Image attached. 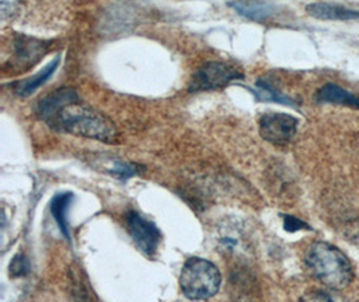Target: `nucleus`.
I'll list each match as a JSON object with an SVG mask.
<instances>
[{"label":"nucleus","instance_id":"obj_1","mask_svg":"<svg viewBox=\"0 0 359 302\" xmlns=\"http://www.w3.org/2000/svg\"><path fill=\"white\" fill-rule=\"evenodd\" d=\"M46 124L54 130L102 143H114L117 139L114 123L102 113L82 104L80 98L64 104L51 114Z\"/></svg>","mask_w":359,"mask_h":302},{"label":"nucleus","instance_id":"obj_2","mask_svg":"<svg viewBox=\"0 0 359 302\" xmlns=\"http://www.w3.org/2000/svg\"><path fill=\"white\" fill-rule=\"evenodd\" d=\"M311 274L332 290H342L353 280V268L342 252L326 242H316L306 253Z\"/></svg>","mask_w":359,"mask_h":302},{"label":"nucleus","instance_id":"obj_3","mask_svg":"<svg viewBox=\"0 0 359 302\" xmlns=\"http://www.w3.org/2000/svg\"><path fill=\"white\" fill-rule=\"evenodd\" d=\"M221 273L208 259L190 258L180 273L182 293L193 301H205L214 297L221 287Z\"/></svg>","mask_w":359,"mask_h":302},{"label":"nucleus","instance_id":"obj_4","mask_svg":"<svg viewBox=\"0 0 359 302\" xmlns=\"http://www.w3.org/2000/svg\"><path fill=\"white\" fill-rule=\"evenodd\" d=\"M244 78V74L234 66L224 62H208L202 64L193 74L189 83V92L198 93L214 89H222L233 81Z\"/></svg>","mask_w":359,"mask_h":302},{"label":"nucleus","instance_id":"obj_5","mask_svg":"<svg viewBox=\"0 0 359 302\" xmlns=\"http://www.w3.org/2000/svg\"><path fill=\"white\" fill-rule=\"evenodd\" d=\"M297 124L296 117L285 113H265L259 120L262 139L276 145L290 143L297 130Z\"/></svg>","mask_w":359,"mask_h":302},{"label":"nucleus","instance_id":"obj_6","mask_svg":"<svg viewBox=\"0 0 359 302\" xmlns=\"http://www.w3.org/2000/svg\"><path fill=\"white\" fill-rule=\"evenodd\" d=\"M127 227L132 240L142 253L148 256H152L156 253L162 234L154 223L137 212H130L127 218Z\"/></svg>","mask_w":359,"mask_h":302},{"label":"nucleus","instance_id":"obj_7","mask_svg":"<svg viewBox=\"0 0 359 302\" xmlns=\"http://www.w3.org/2000/svg\"><path fill=\"white\" fill-rule=\"evenodd\" d=\"M69 293L73 302H96L93 290L88 282L85 273L79 265H73L69 273Z\"/></svg>","mask_w":359,"mask_h":302},{"label":"nucleus","instance_id":"obj_8","mask_svg":"<svg viewBox=\"0 0 359 302\" xmlns=\"http://www.w3.org/2000/svg\"><path fill=\"white\" fill-rule=\"evenodd\" d=\"M307 13L316 19L323 20H351L359 19V11L350 10L339 4L331 3H312L306 7Z\"/></svg>","mask_w":359,"mask_h":302},{"label":"nucleus","instance_id":"obj_9","mask_svg":"<svg viewBox=\"0 0 359 302\" xmlns=\"http://www.w3.org/2000/svg\"><path fill=\"white\" fill-rule=\"evenodd\" d=\"M74 98H79V95L74 89L61 88L39 101V104L36 107V114L41 120H43L46 123L54 111H58L64 104L74 99Z\"/></svg>","mask_w":359,"mask_h":302},{"label":"nucleus","instance_id":"obj_10","mask_svg":"<svg viewBox=\"0 0 359 302\" xmlns=\"http://www.w3.org/2000/svg\"><path fill=\"white\" fill-rule=\"evenodd\" d=\"M48 45L29 36H17L15 39V58L19 64H32L46 53Z\"/></svg>","mask_w":359,"mask_h":302},{"label":"nucleus","instance_id":"obj_11","mask_svg":"<svg viewBox=\"0 0 359 302\" xmlns=\"http://www.w3.org/2000/svg\"><path fill=\"white\" fill-rule=\"evenodd\" d=\"M60 61H61V57L58 55V57H55V60H53L48 66H45L39 73H36L33 77L19 81L18 83H15L14 89H15L17 96L26 98V97L32 96L33 93H35L43 83H46L50 80V77L57 70Z\"/></svg>","mask_w":359,"mask_h":302},{"label":"nucleus","instance_id":"obj_12","mask_svg":"<svg viewBox=\"0 0 359 302\" xmlns=\"http://www.w3.org/2000/svg\"><path fill=\"white\" fill-rule=\"evenodd\" d=\"M229 7L234 8L240 15L252 20H264L276 10L275 4L265 1H231L229 3Z\"/></svg>","mask_w":359,"mask_h":302},{"label":"nucleus","instance_id":"obj_13","mask_svg":"<svg viewBox=\"0 0 359 302\" xmlns=\"http://www.w3.org/2000/svg\"><path fill=\"white\" fill-rule=\"evenodd\" d=\"M316 99L320 102H334V104H342L347 107L359 108V99L357 97L346 92L341 86H337L332 83H328L323 88H320V90L316 95Z\"/></svg>","mask_w":359,"mask_h":302},{"label":"nucleus","instance_id":"obj_14","mask_svg":"<svg viewBox=\"0 0 359 302\" xmlns=\"http://www.w3.org/2000/svg\"><path fill=\"white\" fill-rule=\"evenodd\" d=\"M73 200V195L70 192L58 193L51 202V214L61 231L64 233L66 238H69V224H67V211L70 203Z\"/></svg>","mask_w":359,"mask_h":302},{"label":"nucleus","instance_id":"obj_15","mask_svg":"<svg viewBox=\"0 0 359 302\" xmlns=\"http://www.w3.org/2000/svg\"><path fill=\"white\" fill-rule=\"evenodd\" d=\"M299 302H348L337 291L328 290H311L306 293Z\"/></svg>","mask_w":359,"mask_h":302},{"label":"nucleus","instance_id":"obj_16","mask_svg":"<svg viewBox=\"0 0 359 302\" xmlns=\"http://www.w3.org/2000/svg\"><path fill=\"white\" fill-rule=\"evenodd\" d=\"M142 171V167L133 164V163H126V161H116L114 168L111 170V174L117 176L118 179H128L132 176L137 175Z\"/></svg>","mask_w":359,"mask_h":302},{"label":"nucleus","instance_id":"obj_17","mask_svg":"<svg viewBox=\"0 0 359 302\" xmlns=\"http://www.w3.org/2000/svg\"><path fill=\"white\" fill-rule=\"evenodd\" d=\"M29 273H30V263L27 258L23 254L15 255L10 263V275L17 278V277H25Z\"/></svg>","mask_w":359,"mask_h":302},{"label":"nucleus","instance_id":"obj_18","mask_svg":"<svg viewBox=\"0 0 359 302\" xmlns=\"http://www.w3.org/2000/svg\"><path fill=\"white\" fill-rule=\"evenodd\" d=\"M256 86H257V89L265 92L266 96L269 97V99H273L276 102H283V104H292V101H290V98L281 96L271 85H268L264 80L257 81Z\"/></svg>","mask_w":359,"mask_h":302},{"label":"nucleus","instance_id":"obj_19","mask_svg":"<svg viewBox=\"0 0 359 302\" xmlns=\"http://www.w3.org/2000/svg\"><path fill=\"white\" fill-rule=\"evenodd\" d=\"M284 226H285V228H287L288 231H296V230H299V228H303L304 224H303V222H300L299 219L294 218V217H287Z\"/></svg>","mask_w":359,"mask_h":302}]
</instances>
